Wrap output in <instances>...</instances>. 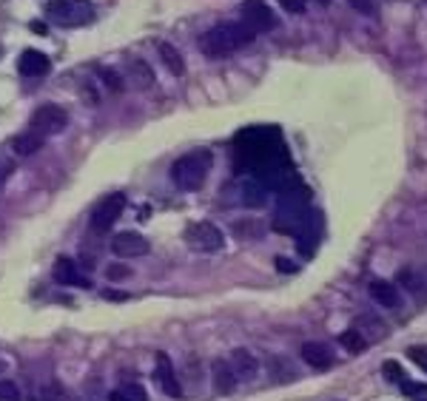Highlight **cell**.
<instances>
[{
    "mask_svg": "<svg viewBox=\"0 0 427 401\" xmlns=\"http://www.w3.org/2000/svg\"><path fill=\"white\" fill-rule=\"evenodd\" d=\"M186 245L197 254H217L223 251L225 236L214 222H194L186 228Z\"/></svg>",
    "mask_w": 427,
    "mask_h": 401,
    "instance_id": "obj_5",
    "label": "cell"
},
{
    "mask_svg": "<svg viewBox=\"0 0 427 401\" xmlns=\"http://www.w3.org/2000/svg\"><path fill=\"white\" fill-rule=\"evenodd\" d=\"M319 3H330V0H319Z\"/></svg>",
    "mask_w": 427,
    "mask_h": 401,
    "instance_id": "obj_38",
    "label": "cell"
},
{
    "mask_svg": "<svg viewBox=\"0 0 427 401\" xmlns=\"http://www.w3.org/2000/svg\"><path fill=\"white\" fill-rule=\"evenodd\" d=\"M254 38L257 35H251L242 23H220L200 38V51L205 57H228L231 51L248 46Z\"/></svg>",
    "mask_w": 427,
    "mask_h": 401,
    "instance_id": "obj_2",
    "label": "cell"
},
{
    "mask_svg": "<svg viewBox=\"0 0 427 401\" xmlns=\"http://www.w3.org/2000/svg\"><path fill=\"white\" fill-rule=\"evenodd\" d=\"M382 373H385V379H387L390 384H399V387L408 384V373L402 370V364H396V361H385V364H382Z\"/></svg>",
    "mask_w": 427,
    "mask_h": 401,
    "instance_id": "obj_25",
    "label": "cell"
},
{
    "mask_svg": "<svg viewBox=\"0 0 427 401\" xmlns=\"http://www.w3.org/2000/svg\"><path fill=\"white\" fill-rule=\"evenodd\" d=\"M368 293L373 302H379L382 307H402V293L393 282H385V279H373L368 285Z\"/></svg>",
    "mask_w": 427,
    "mask_h": 401,
    "instance_id": "obj_17",
    "label": "cell"
},
{
    "mask_svg": "<svg viewBox=\"0 0 427 401\" xmlns=\"http://www.w3.org/2000/svg\"><path fill=\"white\" fill-rule=\"evenodd\" d=\"M3 370H6V361H3V359H0V373H3Z\"/></svg>",
    "mask_w": 427,
    "mask_h": 401,
    "instance_id": "obj_37",
    "label": "cell"
},
{
    "mask_svg": "<svg viewBox=\"0 0 427 401\" xmlns=\"http://www.w3.org/2000/svg\"><path fill=\"white\" fill-rule=\"evenodd\" d=\"M302 359L316 370H328L333 367V350L328 342H305L302 345Z\"/></svg>",
    "mask_w": 427,
    "mask_h": 401,
    "instance_id": "obj_16",
    "label": "cell"
},
{
    "mask_svg": "<svg viewBox=\"0 0 427 401\" xmlns=\"http://www.w3.org/2000/svg\"><path fill=\"white\" fill-rule=\"evenodd\" d=\"M154 382H157V387H160L166 395H171V398H179V395H182V387H179V382H177V376H174V364H171V359H168L166 353H157V361H154Z\"/></svg>",
    "mask_w": 427,
    "mask_h": 401,
    "instance_id": "obj_12",
    "label": "cell"
},
{
    "mask_svg": "<svg viewBox=\"0 0 427 401\" xmlns=\"http://www.w3.org/2000/svg\"><path fill=\"white\" fill-rule=\"evenodd\" d=\"M408 356H410L416 364H421V367L427 370V350H424V347H410V350H408Z\"/></svg>",
    "mask_w": 427,
    "mask_h": 401,
    "instance_id": "obj_32",
    "label": "cell"
},
{
    "mask_svg": "<svg viewBox=\"0 0 427 401\" xmlns=\"http://www.w3.org/2000/svg\"><path fill=\"white\" fill-rule=\"evenodd\" d=\"M211 382H214V390L223 393V395H228V393L236 390L239 376L234 373V367H231L228 359H214V361H211Z\"/></svg>",
    "mask_w": 427,
    "mask_h": 401,
    "instance_id": "obj_14",
    "label": "cell"
},
{
    "mask_svg": "<svg viewBox=\"0 0 427 401\" xmlns=\"http://www.w3.org/2000/svg\"><path fill=\"white\" fill-rule=\"evenodd\" d=\"M268 194H271V188H268L265 182L254 179V177L245 185H242V202H245L248 208H262L268 202Z\"/></svg>",
    "mask_w": 427,
    "mask_h": 401,
    "instance_id": "obj_19",
    "label": "cell"
},
{
    "mask_svg": "<svg viewBox=\"0 0 427 401\" xmlns=\"http://www.w3.org/2000/svg\"><path fill=\"white\" fill-rule=\"evenodd\" d=\"M103 296H106V299H111V302H126V299H129L126 293H114V290H106Z\"/></svg>",
    "mask_w": 427,
    "mask_h": 401,
    "instance_id": "obj_33",
    "label": "cell"
},
{
    "mask_svg": "<svg viewBox=\"0 0 427 401\" xmlns=\"http://www.w3.org/2000/svg\"><path fill=\"white\" fill-rule=\"evenodd\" d=\"M296 239H299V245H296L299 254L302 256H314L316 242L322 239V211H311L308 213V220H305V225L296 234Z\"/></svg>",
    "mask_w": 427,
    "mask_h": 401,
    "instance_id": "obj_10",
    "label": "cell"
},
{
    "mask_svg": "<svg viewBox=\"0 0 427 401\" xmlns=\"http://www.w3.org/2000/svg\"><path fill=\"white\" fill-rule=\"evenodd\" d=\"M32 32H38V35H46V26H43V23H38V20H35V23H32Z\"/></svg>",
    "mask_w": 427,
    "mask_h": 401,
    "instance_id": "obj_35",
    "label": "cell"
},
{
    "mask_svg": "<svg viewBox=\"0 0 427 401\" xmlns=\"http://www.w3.org/2000/svg\"><path fill=\"white\" fill-rule=\"evenodd\" d=\"M280 6L291 15H302L305 9H308V0H280Z\"/></svg>",
    "mask_w": 427,
    "mask_h": 401,
    "instance_id": "obj_28",
    "label": "cell"
},
{
    "mask_svg": "<svg viewBox=\"0 0 427 401\" xmlns=\"http://www.w3.org/2000/svg\"><path fill=\"white\" fill-rule=\"evenodd\" d=\"M0 401H20V390L15 382H9V379L0 382Z\"/></svg>",
    "mask_w": 427,
    "mask_h": 401,
    "instance_id": "obj_26",
    "label": "cell"
},
{
    "mask_svg": "<svg viewBox=\"0 0 427 401\" xmlns=\"http://www.w3.org/2000/svg\"><path fill=\"white\" fill-rule=\"evenodd\" d=\"M228 361H231L234 373H236L242 382H251V379L259 373V361H257V356H254L251 350H245V347H236V350H231Z\"/></svg>",
    "mask_w": 427,
    "mask_h": 401,
    "instance_id": "obj_15",
    "label": "cell"
},
{
    "mask_svg": "<svg viewBox=\"0 0 427 401\" xmlns=\"http://www.w3.org/2000/svg\"><path fill=\"white\" fill-rule=\"evenodd\" d=\"M129 72H131V80L140 85V88H151L154 85V72H151L143 60H131L129 63Z\"/></svg>",
    "mask_w": 427,
    "mask_h": 401,
    "instance_id": "obj_24",
    "label": "cell"
},
{
    "mask_svg": "<svg viewBox=\"0 0 427 401\" xmlns=\"http://www.w3.org/2000/svg\"><path fill=\"white\" fill-rule=\"evenodd\" d=\"M268 370H271L273 382H293L296 379V367L285 356H271L268 359Z\"/></svg>",
    "mask_w": 427,
    "mask_h": 401,
    "instance_id": "obj_21",
    "label": "cell"
},
{
    "mask_svg": "<svg viewBox=\"0 0 427 401\" xmlns=\"http://www.w3.org/2000/svg\"><path fill=\"white\" fill-rule=\"evenodd\" d=\"M43 142H46V137H40V134H35V131H29V129H26L23 134H17V137L12 140V148L20 154V157H29V154L40 151Z\"/></svg>",
    "mask_w": 427,
    "mask_h": 401,
    "instance_id": "obj_20",
    "label": "cell"
},
{
    "mask_svg": "<svg viewBox=\"0 0 427 401\" xmlns=\"http://www.w3.org/2000/svg\"><path fill=\"white\" fill-rule=\"evenodd\" d=\"M66 122H69V114L63 108L54 106V103H46L32 114V120H29V131H35L40 137H51V134L63 131Z\"/></svg>",
    "mask_w": 427,
    "mask_h": 401,
    "instance_id": "obj_6",
    "label": "cell"
},
{
    "mask_svg": "<svg viewBox=\"0 0 427 401\" xmlns=\"http://www.w3.org/2000/svg\"><path fill=\"white\" fill-rule=\"evenodd\" d=\"M0 54H3V49H0Z\"/></svg>",
    "mask_w": 427,
    "mask_h": 401,
    "instance_id": "obj_39",
    "label": "cell"
},
{
    "mask_svg": "<svg viewBox=\"0 0 427 401\" xmlns=\"http://www.w3.org/2000/svg\"><path fill=\"white\" fill-rule=\"evenodd\" d=\"M51 276H54V282L66 285V288H91V282L77 270V262L69 259V256H57V262L51 268Z\"/></svg>",
    "mask_w": 427,
    "mask_h": 401,
    "instance_id": "obj_11",
    "label": "cell"
},
{
    "mask_svg": "<svg viewBox=\"0 0 427 401\" xmlns=\"http://www.w3.org/2000/svg\"><path fill=\"white\" fill-rule=\"evenodd\" d=\"M211 165H214L211 151L197 148L191 154H182V157L171 165V179H174L177 188H182V191H200L205 185V177H208Z\"/></svg>",
    "mask_w": 427,
    "mask_h": 401,
    "instance_id": "obj_3",
    "label": "cell"
},
{
    "mask_svg": "<svg viewBox=\"0 0 427 401\" xmlns=\"http://www.w3.org/2000/svg\"><path fill=\"white\" fill-rule=\"evenodd\" d=\"M339 345H342L348 353H362V350H368L371 342H368V338H364L356 327H348V330L339 336Z\"/></svg>",
    "mask_w": 427,
    "mask_h": 401,
    "instance_id": "obj_23",
    "label": "cell"
},
{
    "mask_svg": "<svg viewBox=\"0 0 427 401\" xmlns=\"http://www.w3.org/2000/svg\"><path fill=\"white\" fill-rule=\"evenodd\" d=\"M46 15L57 26L77 28V26H88L95 20V6H91L88 0H49Z\"/></svg>",
    "mask_w": 427,
    "mask_h": 401,
    "instance_id": "obj_4",
    "label": "cell"
},
{
    "mask_svg": "<svg viewBox=\"0 0 427 401\" xmlns=\"http://www.w3.org/2000/svg\"><path fill=\"white\" fill-rule=\"evenodd\" d=\"M239 23L245 26L251 35H262V32H271V28L277 26V17H273V12L262 3V0H245V3L239 6Z\"/></svg>",
    "mask_w": 427,
    "mask_h": 401,
    "instance_id": "obj_8",
    "label": "cell"
},
{
    "mask_svg": "<svg viewBox=\"0 0 427 401\" xmlns=\"http://www.w3.org/2000/svg\"><path fill=\"white\" fill-rule=\"evenodd\" d=\"M106 276H108L111 282H120V279H129V276H131V270H129L126 265H111V268L106 270Z\"/></svg>",
    "mask_w": 427,
    "mask_h": 401,
    "instance_id": "obj_29",
    "label": "cell"
},
{
    "mask_svg": "<svg viewBox=\"0 0 427 401\" xmlns=\"http://www.w3.org/2000/svg\"><path fill=\"white\" fill-rule=\"evenodd\" d=\"M108 401H131V398H129V395H126L123 390H114V393L108 395Z\"/></svg>",
    "mask_w": 427,
    "mask_h": 401,
    "instance_id": "obj_34",
    "label": "cell"
},
{
    "mask_svg": "<svg viewBox=\"0 0 427 401\" xmlns=\"http://www.w3.org/2000/svg\"><path fill=\"white\" fill-rule=\"evenodd\" d=\"M348 3H351L356 12H362V15H371V12L376 9V0H348Z\"/></svg>",
    "mask_w": 427,
    "mask_h": 401,
    "instance_id": "obj_31",
    "label": "cell"
},
{
    "mask_svg": "<svg viewBox=\"0 0 427 401\" xmlns=\"http://www.w3.org/2000/svg\"><path fill=\"white\" fill-rule=\"evenodd\" d=\"M308 188L296 179L293 185L280 191L277 211H273V231L277 234H299L305 220H308Z\"/></svg>",
    "mask_w": 427,
    "mask_h": 401,
    "instance_id": "obj_1",
    "label": "cell"
},
{
    "mask_svg": "<svg viewBox=\"0 0 427 401\" xmlns=\"http://www.w3.org/2000/svg\"><path fill=\"white\" fill-rule=\"evenodd\" d=\"M123 393H126L131 401H148V393H145V387H140V384H126Z\"/></svg>",
    "mask_w": 427,
    "mask_h": 401,
    "instance_id": "obj_30",
    "label": "cell"
},
{
    "mask_svg": "<svg viewBox=\"0 0 427 401\" xmlns=\"http://www.w3.org/2000/svg\"><path fill=\"white\" fill-rule=\"evenodd\" d=\"M111 251L120 259H134V256L148 254V239L140 236L137 231H123V234H117L111 239Z\"/></svg>",
    "mask_w": 427,
    "mask_h": 401,
    "instance_id": "obj_9",
    "label": "cell"
},
{
    "mask_svg": "<svg viewBox=\"0 0 427 401\" xmlns=\"http://www.w3.org/2000/svg\"><path fill=\"white\" fill-rule=\"evenodd\" d=\"M368 342H382V338L387 336V325L379 319V316H373V313H364V316H359L356 319V325H353Z\"/></svg>",
    "mask_w": 427,
    "mask_h": 401,
    "instance_id": "obj_18",
    "label": "cell"
},
{
    "mask_svg": "<svg viewBox=\"0 0 427 401\" xmlns=\"http://www.w3.org/2000/svg\"><path fill=\"white\" fill-rule=\"evenodd\" d=\"M100 77L106 80V85H108L111 91H123V77L114 74L111 69H100Z\"/></svg>",
    "mask_w": 427,
    "mask_h": 401,
    "instance_id": "obj_27",
    "label": "cell"
},
{
    "mask_svg": "<svg viewBox=\"0 0 427 401\" xmlns=\"http://www.w3.org/2000/svg\"><path fill=\"white\" fill-rule=\"evenodd\" d=\"M17 72L23 77H43L51 72V60H49V54H43L38 49H23L20 60H17Z\"/></svg>",
    "mask_w": 427,
    "mask_h": 401,
    "instance_id": "obj_13",
    "label": "cell"
},
{
    "mask_svg": "<svg viewBox=\"0 0 427 401\" xmlns=\"http://www.w3.org/2000/svg\"><path fill=\"white\" fill-rule=\"evenodd\" d=\"M160 49V57H163V63H166V69L171 72V74H186V60H182V54L171 46V43H160L157 46Z\"/></svg>",
    "mask_w": 427,
    "mask_h": 401,
    "instance_id": "obj_22",
    "label": "cell"
},
{
    "mask_svg": "<svg viewBox=\"0 0 427 401\" xmlns=\"http://www.w3.org/2000/svg\"><path fill=\"white\" fill-rule=\"evenodd\" d=\"M277 265H280V270H282V268H285V270H293V265H291V262H288V259H280V262H277Z\"/></svg>",
    "mask_w": 427,
    "mask_h": 401,
    "instance_id": "obj_36",
    "label": "cell"
},
{
    "mask_svg": "<svg viewBox=\"0 0 427 401\" xmlns=\"http://www.w3.org/2000/svg\"><path fill=\"white\" fill-rule=\"evenodd\" d=\"M123 208H126V194H108V197H103L95 205V211H91V231H95V234L111 231V225L120 220Z\"/></svg>",
    "mask_w": 427,
    "mask_h": 401,
    "instance_id": "obj_7",
    "label": "cell"
}]
</instances>
